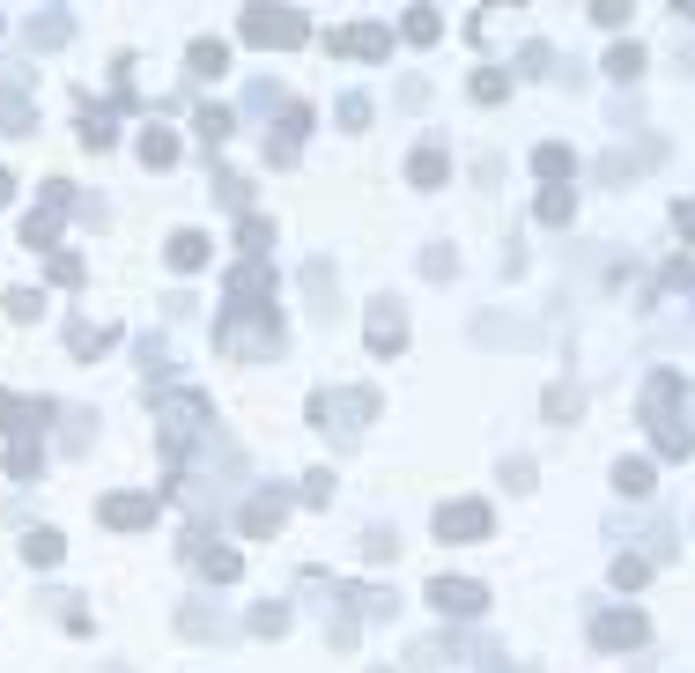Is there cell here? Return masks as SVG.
<instances>
[{
  "instance_id": "cell-23",
  "label": "cell",
  "mask_w": 695,
  "mask_h": 673,
  "mask_svg": "<svg viewBox=\"0 0 695 673\" xmlns=\"http://www.w3.org/2000/svg\"><path fill=\"white\" fill-rule=\"evenodd\" d=\"M193 74H200V82L230 74V45H222V37H193Z\"/></svg>"
},
{
  "instance_id": "cell-10",
  "label": "cell",
  "mask_w": 695,
  "mask_h": 673,
  "mask_svg": "<svg viewBox=\"0 0 695 673\" xmlns=\"http://www.w3.org/2000/svg\"><path fill=\"white\" fill-rule=\"evenodd\" d=\"M429 607H437L444 622H474V614L488 607V592L474 585V577H437V585H429Z\"/></svg>"
},
{
  "instance_id": "cell-43",
  "label": "cell",
  "mask_w": 695,
  "mask_h": 673,
  "mask_svg": "<svg viewBox=\"0 0 695 673\" xmlns=\"http://www.w3.org/2000/svg\"><path fill=\"white\" fill-rule=\"evenodd\" d=\"M304 503H333V474L318 466V474H304Z\"/></svg>"
},
{
  "instance_id": "cell-18",
  "label": "cell",
  "mask_w": 695,
  "mask_h": 673,
  "mask_svg": "<svg viewBox=\"0 0 695 673\" xmlns=\"http://www.w3.org/2000/svg\"><path fill=\"white\" fill-rule=\"evenodd\" d=\"M82 141H89V148H111V141H119V97L82 111Z\"/></svg>"
},
{
  "instance_id": "cell-11",
  "label": "cell",
  "mask_w": 695,
  "mask_h": 673,
  "mask_svg": "<svg viewBox=\"0 0 695 673\" xmlns=\"http://www.w3.org/2000/svg\"><path fill=\"white\" fill-rule=\"evenodd\" d=\"M326 52H341V60H385L392 52V30L385 23H341L326 37Z\"/></svg>"
},
{
  "instance_id": "cell-14",
  "label": "cell",
  "mask_w": 695,
  "mask_h": 673,
  "mask_svg": "<svg viewBox=\"0 0 695 673\" xmlns=\"http://www.w3.org/2000/svg\"><path fill=\"white\" fill-rule=\"evenodd\" d=\"M281 518H289V496H281V489H259V496L237 511V526L252 533V540H274V533H281Z\"/></svg>"
},
{
  "instance_id": "cell-3",
  "label": "cell",
  "mask_w": 695,
  "mask_h": 673,
  "mask_svg": "<svg viewBox=\"0 0 695 673\" xmlns=\"http://www.w3.org/2000/svg\"><path fill=\"white\" fill-rule=\"evenodd\" d=\"M200 429H208V400H200V392H171V400L156 407V444H163V459H185V444L200 437Z\"/></svg>"
},
{
  "instance_id": "cell-15",
  "label": "cell",
  "mask_w": 695,
  "mask_h": 673,
  "mask_svg": "<svg viewBox=\"0 0 695 673\" xmlns=\"http://www.w3.org/2000/svg\"><path fill=\"white\" fill-rule=\"evenodd\" d=\"M444 178H452V156H444V141H422V148H415V163H407V185L437 193Z\"/></svg>"
},
{
  "instance_id": "cell-44",
  "label": "cell",
  "mask_w": 695,
  "mask_h": 673,
  "mask_svg": "<svg viewBox=\"0 0 695 673\" xmlns=\"http://www.w3.org/2000/svg\"><path fill=\"white\" fill-rule=\"evenodd\" d=\"M592 23H607V30H622V23H629V8H622V0H592Z\"/></svg>"
},
{
  "instance_id": "cell-8",
  "label": "cell",
  "mask_w": 695,
  "mask_h": 673,
  "mask_svg": "<svg viewBox=\"0 0 695 673\" xmlns=\"http://www.w3.org/2000/svg\"><path fill=\"white\" fill-rule=\"evenodd\" d=\"M156 489H119V496H104L97 503V518H104V526L111 533H141V526H156Z\"/></svg>"
},
{
  "instance_id": "cell-2",
  "label": "cell",
  "mask_w": 695,
  "mask_h": 673,
  "mask_svg": "<svg viewBox=\"0 0 695 673\" xmlns=\"http://www.w3.org/2000/svg\"><path fill=\"white\" fill-rule=\"evenodd\" d=\"M281 341H289V333H281L274 311H222V319H215V348L244 355V363H274Z\"/></svg>"
},
{
  "instance_id": "cell-45",
  "label": "cell",
  "mask_w": 695,
  "mask_h": 673,
  "mask_svg": "<svg viewBox=\"0 0 695 673\" xmlns=\"http://www.w3.org/2000/svg\"><path fill=\"white\" fill-rule=\"evenodd\" d=\"M363 548H370V555H378V563H385V555H400V533H385V526H378V533L363 540Z\"/></svg>"
},
{
  "instance_id": "cell-17",
  "label": "cell",
  "mask_w": 695,
  "mask_h": 673,
  "mask_svg": "<svg viewBox=\"0 0 695 673\" xmlns=\"http://www.w3.org/2000/svg\"><path fill=\"white\" fill-rule=\"evenodd\" d=\"M614 489H622L629 503H644L651 489H659V474H651V459H614Z\"/></svg>"
},
{
  "instance_id": "cell-36",
  "label": "cell",
  "mask_w": 695,
  "mask_h": 673,
  "mask_svg": "<svg viewBox=\"0 0 695 673\" xmlns=\"http://www.w3.org/2000/svg\"><path fill=\"white\" fill-rule=\"evenodd\" d=\"M0 304H8V319H15V326H30L37 311H45V296H37V289H8Z\"/></svg>"
},
{
  "instance_id": "cell-32",
  "label": "cell",
  "mask_w": 695,
  "mask_h": 673,
  "mask_svg": "<svg viewBox=\"0 0 695 673\" xmlns=\"http://www.w3.org/2000/svg\"><path fill=\"white\" fill-rule=\"evenodd\" d=\"M67 37H74L67 15H30V45H67Z\"/></svg>"
},
{
  "instance_id": "cell-25",
  "label": "cell",
  "mask_w": 695,
  "mask_h": 673,
  "mask_svg": "<svg viewBox=\"0 0 695 673\" xmlns=\"http://www.w3.org/2000/svg\"><path fill=\"white\" fill-rule=\"evenodd\" d=\"M141 163H148V171H171V163H178V134L148 126V134H141Z\"/></svg>"
},
{
  "instance_id": "cell-16",
  "label": "cell",
  "mask_w": 695,
  "mask_h": 673,
  "mask_svg": "<svg viewBox=\"0 0 695 673\" xmlns=\"http://www.w3.org/2000/svg\"><path fill=\"white\" fill-rule=\"evenodd\" d=\"M111 341H119V326H111V319H74V326H67V348L82 355V363H97Z\"/></svg>"
},
{
  "instance_id": "cell-5",
  "label": "cell",
  "mask_w": 695,
  "mask_h": 673,
  "mask_svg": "<svg viewBox=\"0 0 695 673\" xmlns=\"http://www.w3.org/2000/svg\"><path fill=\"white\" fill-rule=\"evenodd\" d=\"M311 37V23L296 8H244V45H274V52H296Z\"/></svg>"
},
{
  "instance_id": "cell-33",
  "label": "cell",
  "mask_w": 695,
  "mask_h": 673,
  "mask_svg": "<svg viewBox=\"0 0 695 673\" xmlns=\"http://www.w3.org/2000/svg\"><path fill=\"white\" fill-rule=\"evenodd\" d=\"M193 126H200V141L215 148V141H230V126H237V111H222V104H208V111H200Z\"/></svg>"
},
{
  "instance_id": "cell-24",
  "label": "cell",
  "mask_w": 695,
  "mask_h": 673,
  "mask_svg": "<svg viewBox=\"0 0 695 673\" xmlns=\"http://www.w3.org/2000/svg\"><path fill=\"white\" fill-rule=\"evenodd\" d=\"M52 237H60V208H30L23 215V245L30 252H52Z\"/></svg>"
},
{
  "instance_id": "cell-20",
  "label": "cell",
  "mask_w": 695,
  "mask_h": 673,
  "mask_svg": "<svg viewBox=\"0 0 695 673\" xmlns=\"http://www.w3.org/2000/svg\"><path fill=\"white\" fill-rule=\"evenodd\" d=\"M533 171L548 178V185H570V178H577V156H570L562 141H540V148H533Z\"/></svg>"
},
{
  "instance_id": "cell-46",
  "label": "cell",
  "mask_w": 695,
  "mask_h": 673,
  "mask_svg": "<svg viewBox=\"0 0 695 673\" xmlns=\"http://www.w3.org/2000/svg\"><path fill=\"white\" fill-rule=\"evenodd\" d=\"M673 222H681V237H695V200H673Z\"/></svg>"
},
{
  "instance_id": "cell-37",
  "label": "cell",
  "mask_w": 695,
  "mask_h": 673,
  "mask_svg": "<svg viewBox=\"0 0 695 673\" xmlns=\"http://www.w3.org/2000/svg\"><path fill=\"white\" fill-rule=\"evenodd\" d=\"M281 629H289V607H281V600L252 607V637H281Z\"/></svg>"
},
{
  "instance_id": "cell-12",
  "label": "cell",
  "mask_w": 695,
  "mask_h": 673,
  "mask_svg": "<svg viewBox=\"0 0 695 673\" xmlns=\"http://www.w3.org/2000/svg\"><path fill=\"white\" fill-rule=\"evenodd\" d=\"M363 341H370V355H400V348H407V311L392 304V296H378V304H370Z\"/></svg>"
},
{
  "instance_id": "cell-22",
  "label": "cell",
  "mask_w": 695,
  "mask_h": 673,
  "mask_svg": "<svg viewBox=\"0 0 695 673\" xmlns=\"http://www.w3.org/2000/svg\"><path fill=\"white\" fill-rule=\"evenodd\" d=\"M237 245H244V259H267V252H274V222L252 208V215L237 222Z\"/></svg>"
},
{
  "instance_id": "cell-19",
  "label": "cell",
  "mask_w": 695,
  "mask_h": 673,
  "mask_svg": "<svg viewBox=\"0 0 695 673\" xmlns=\"http://www.w3.org/2000/svg\"><path fill=\"white\" fill-rule=\"evenodd\" d=\"M163 259H171L178 274H200V267H208V237H200V230H178L171 245H163Z\"/></svg>"
},
{
  "instance_id": "cell-40",
  "label": "cell",
  "mask_w": 695,
  "mask_h": 673,
  "mask_svg": "<svg viewBox=\"0 0 695 673\" xmlns=\"http://www.w3.org/2000/svg\"><path fill=\"white\" fill-rule=\"evenodd\" d=\"M45 274H52V289H74V282H82V259H74V252H52Z\"/></svg>"
},
{
  "instance_id": "cell-42",
  "label": "cell",
  "mask_w": 695,
  "mask_h": 673,
  "mask_svg": "<svg viewBox=\"0 0 695 673\" xmlns=\"http://www.w3.org/2000/svg\"><path fill=\"white\" fill-rule=\"evenodd\" d=\"M341 126H370V97H363V89H348V97H341Z\"/></svg>"
},
{
  "instance_id": "cell-13",
  "label": "cell",
  "mask_w": 695,
  "mask_h": 673,
  "mask_svg": "<svg viewBox=\"0 0 695 673\" xmlns=\"http://www.w3.org/2000/svg\"><path fill=\"white\" fill-rule=\"evenodd\" d=\"M311 134V104H281V134H267V163H296Z\"/></svg>"
},
{
  "instance_id": "cell-21",
  "label": "cell",
  "mask_w": 695,
  "mask_h": 673,
  "mask_svg": "<svg viewBox=\"0 0 695 673\" xmlns=\"http://www.w3.org/2000/svg\"><path fill=\"white\" fill-rule=\"evenodd\" d=\"M37 466H45V444H37V429H15V444H8V474L30 481Z\"/></svg>"
},
{
  "instance_id": "cell-31",
  "label": "cell",
  "mask_w": 695,
  "mask_h": 673,
  "mask_svg": "<svg viewBox=\"0 0 695 673\" xmlns=\"http://www.w3.org/2000/svg\"><path fill=\"white\" fill-rule=\"evenodd\" d=\"M23 555H30L37 570H52V563H60V533H52V526H37V533L23 540Z\"/></svg>"
},
{
  "instance_id": "cell-39",
  "label": "cell",
  "mask_w": 695,
  "mask_h": 673,
  "mask_svg": "<svg viewBox=\"0 0 695 673\" xmlns=\"http://www.w3.org/2000/svg\"><path fill=\"white\" fill-rule=\"evenodd\" d=\"M422 274H429V282H452V274H459V252L429 245V252H422Z\"/></svg>"
},
{
  "instance_id": "cell-4",
  "label": "cell",
  "mask_w": 695,
  "mask_h": 673,
  "mask_svg": "<svg viewBox=\"0 0 695 673\" xmlns=\"http://www.w3.org/2000/svg\"><path fill=\"white\" fill-rule=\"evenodd\" d=\"M370 415H378V392H370V385H348V392H311V422L326 429V437H333V429H341V437H355V429H363Z\"/></svg>"
},
{
  "instance_id": "cell-38",
  "label": "cell",
  "mask_w": 695,
  "mask_h": 673,
  "mask_svg": "<svg viewBox=\"0 0 695 673\" xmlns=\"http://www.w3.org/2000/svg\"><path fill=\"white\" fill-rule=\"evenodd\" d=\"M215 193H222V208L252 215V185H244V178H230V171H222V178H215Z\"/></svg>"
},
{
  "instance_id": "cell-7",
  "label": "cell",
  "mask_w": 695,
  "mask_h": 673,
  "mask_svg": "<svg viewBox=\"0 0 695 673\" xmlns=\"http://www.w3.org/2000/svg\"><path fill=\"white\" fill-rule=\"evenodd\" d=\"M488 533H496V511H488L481 496H459V503L437 511V540H459L466 548V540H488Z\"/></svg>"
},
{
  "instance_id": "cell-6",
  "label": "cell",
  "mask_w": 695,
  "mask_h": 673,
  "mask_svg": "<svg viewBox=\"0 0 695 673\" xmlns=\"http://www.w3.org/2000/svg\"><path fill=\"white\" fill-rule=\"evenodd\" d=\"M222 296H230V311H274V274H267V259H237L230 282H222Z\"/></svg>"
},
{
  "instance_id": "cell-34",
  "label": "cell",
  "mask_w": 695,
  "mask_h": 673,
  "mask_svg": "<svg viewBox=\"0 0 695 673\" xmlns=\"http://www.w3.org/2000/svg\"><path fill=\"white\" fill-rule=\"evenodd\" d=\"M607 74H614V82H636V74H644V45H614L607 52Z\"/></svg>"
},
{
  "instance_id": "cell-1",
  "label": "cell",
  "mask_w": 695,
  "mask_h": 673,
  "mask_svg": "<svg viewBox=\"0 0 695 673\" xmlns=\"http://www.w3.org/2000/svg\"><path fill=\"white\" fill-rule=\"evenodd\" d=\"M681 370H651V385H644V422H651V444H659V459H688L695 452V437L681 429Z\"/></svg>"
},
{
  "instance_id": "cell-28",
  "label": "cell",
  "mask_w": 695,
  "mask_h": 673,
  "mask_svg": "<svg viewBox=\"0 0 695 673\" xmlns=\"http://www.w3.org/2000/svg\"><path fill=\"white\" fill-rule=\"evenodd\" d=\"M533 215H540V222H570V215H577V185H548Z\"/></svg>"
},
{
  "instance_id": "cell-41",
  "label": "cell",
  "mask_w": 695,
  "mask_h": 673,
  "mask_svg": "<svg viewBox=\"0 0 695 673\" xmlns=\"http://www.w3.org/2000/svg\"><path fill=\"white\" fill-rule=\"evenodd\" d=\"M644 577H651V563H644V555H614V585H622V592H636Z\"/></svg>"
},
{
  "instance_id": "cell-35",
  "label": "cell",
  "mask_w": 695,
  "mask_h": 673,
  "mask_svg": "<svg viewBox=\"0 0 695 673\" xmlns=\"http://www.w3.org/2000/svg\"><path fill=\"white\" fill-rule=\"evenodd\" d=\"M178 622H185V637H230V622H222V614H208V607H185Z\"/></svg>"
},
{
  "instance_id": "cell-9",
  "label": "cell",
  "mask_w": 695,
  "mask_h": 673,
  "mask_svg": "<svg viewBox=\"0 0 695 673\" xmlns=\"http://www.w3.org/2000/svg\"><path fill=\"white\" fill-rule=\"evenodd\" d=\"M644 637H651V622L636 607H607V614H592V644L599 651H644Z\"/></svg>"
},
{
  "instance_id": "cell-26",
  "label": "cell",
  "mask_w": 695,
  "mask_h": 673,
  "mask_svg": "<svg viewBox=\"0 0 695 673\" xmlns=\"http://www.w3.org/2000/svg\"><path fill=\"white\" fill-rule=\"evenodd\" d=\"M540 407H548V422L570 429L577 415H585V392H577V385H548V400H540Z\"/></svg>"
},
{
  "instance_id": "cell-30",
  "label": "cell",
  "mask_w": 695,
  "mask_h": 673,
  "mask_svg": "<svg viewBox=\"0 0 695 673\" xmlns=\"http://www.w3.org/2000/svg\"><path fill=\"white\" fill-rule=\"evenodd\" d=\"M304 289H311V304L333 319V267H326V259H311V267H304Z\"/></svg>"
},
{
  "instance_id": "cell-27",
  "label": "cell",
  "mask_w": 695,
  "mask_h": 673,
  "mask_svg": "<svg viewBox=\"0 0 695 673\" xmlns=\"http://www.w3.org/2000/svg\"><path fill=\"white\" fill-rule=\"evenodd\" d=\"M400 37H407V45H437V37H444V15H437V8H407Z\"/></svg>"
},
{
  "instance_id": "cell-29",
  "label": "cell",
  "mask_w": 695,
  "mask_h": 673,
  "mask_svg": "<svg viewBox=\"0 0 695 673\" xmlns=\"http://www.w3.org/2000/svg\"><path fill=\"white\" fill-rule=\"evenodd\" d=\"M466 89H474V104H503V97H511V74H503V67H481Z\"/></svg>"
},
{
  "instance_id": "cell-47",
  "label": "cell",
  "mask_w": 695,
  "mask_h": 673,
  "mask_svg": "<svg viewBox=\"0 0 695 673\" xmlns=\"http://www.w3.org/2000/svg\"><path fill=\"white\" fill-rule=\"evenodd\" d=\"M370 673H385V666H370Z\"/></svg>"
}]
</instances>
